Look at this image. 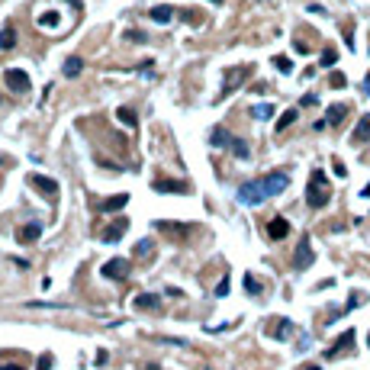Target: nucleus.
<instances>
[{"instance_id":"37","label":"nucleus","mask_w":370,"mask_h":370,"mask_svg":"<svg viewBox=\"0 0 370 370\" xmlns=\"http://www.w3.org/2000/svg\"><path fill=\"white\" fill-rule=\"evenodd\" d=\"M364 93L370 97V71H367V77H364Z\"/></svg>"},{"instance_id":"21","label":"nucleus","mask_w":370,"mask_h":370,"mask_svg":"<svg viewBox=\"0 0 370 370\" xmlns=\"http://www.w3.org/2000/svg\"><path fill=\"white\" fill-rule=\"evenodd\" d=\"M116 119H119V123H126L129 129H135V126H139V116L129 110V106H119V110H116Z\"/></svg>"},{"instance_id":"35","label":"nucleus","mask_w":370,"mask_h":370,"mask_svg":"<svg viewBox=\"0 0 370 370\" xmlns=\"http://www.w3.org/2000/svg\"><path fill=\"white\" fill-rule=\"evenodd\" d=\"M293 49H296V52H303V55H306V52H309V45H306V42H303V39H296V42H293Z\"/></svg>"},{"instance_id":"4","label":"nucleus","mask_w":370,"mask_h":370,"mask_svg":"<svg viewBox=\"0 0 370 370\" xmlns=\"http://www.w3.org/2000/svg\"><path fill=\"white\" fill-rule=\"evenodd\" d=\"M4 81H7V87L13 90V93H26V90L32 87L29 74H26V71H20V68H10V71H4Z\"/></svg>"},{"instance_id":"6","label":"nucleus","mask_w":370,"mask_h":370,"mask_svg":"<svg viewBox=\"0 0 370 370\" xmlns=\"http://www.w3.org/2000/svg\"><path fill=\"white\" fill-rule=\"evenodd\" d=\"M129 232V219L126 216H119V219H113V225H106V229H100V238H103V242H119V238H123Z\"/></svg>"},{"instance_id":"5","label":"nucleus","mask_w":370,"mask_h":370,"mask_svg":"<svg viewBox=\"0 0 370 370\" xmlns=\"http://www.w3.org/2000/svg\"><path fill=\"white\" fill-rule=\"evenodd\" d=\"M103 277L106 280H126L129 277V261L126 258H110L103 264Z\"/></svg>"},{"instance_id":"20","label":"nucleus","mask_w":370,"mask_h":370,"mask_svg":"<svg viewBox=\"0 0 370 370\" xmlns=\"http://www.w3.org/2000/svg\"><path fill=\"white\" fill-rule=\"evenodd\" d=\"M81 68H84V58L71 55L68 62H65V77H77V74H81Z\"/></svg>"},{"instance_id":"7","label":"nucleus","mask_w":370,"mask_h":370,"mask_svg":"<svg viewBox=\"0 0 370 370\" xmlns=\"http://www.w3.org/2000/svg\"><path fill=\"white\" fill-rule=\"evenodd\" d=\"M316 261V255H313V245H309V238H303L300 245H296V255H293V267L296 270H306L309 264Z\"/></svg>"},{"instance_id":"28","label":"nucleus","mask_w":370,"mask_h":370,"mask_svg":"<svg viewBox=\"0 0 370 370\" xmlns=\"http://www.w3.org/2000/svg\"><path fill=\"white\" fill-rule=\"evenodd\" d=\"M123 39H129V42H148V35H145V32H139V29H126V32H123Z\"/></svg>"},{"instance_id":"15","label":"nucleus","mask_w":370,"mask_h":370,"mask_svg":"<svg viewBox=\"0 0 370 370\" xmlns=\"http://www.w3.org/2000/svg\"><path fill=\"white\" fill-rule=\"evenodd\" d=\"M42 235V225L39 222H29V225H23V229H20V245H29V242H35V238H39Z\"/></svg>"},{"instance_id":"32","label":"nucleus","mask_w":370,"mask_h":370,"mask_svg":"<svg viewBox=\"0 0 370 370\" xmlns=\"http://www.w3.org/2000/svg\"><path fill=\"white\" fill-rule=\"evenodd\" d=\"M216 296H229V274H225V277L216 283Z\"/></svg>"},{"instance_id":"34","label":"nucleus","mask_w":370,"mask_h":370,"mask_svg":"<svg viewBox=\"0 0 370 370\" xmlns=\"http://www.w3.org/2000/svg\"><path fill=\"white\" fill-rule=\"evenodd\" d=\"M357 303H364V293H351V303H348V309H354Z\"/></svg>"},{"instance_id":"19","label":"nucleus","mask_w":370,"mask_h":370,"mask_svg":"<svg viewBox=\"0 0 370 370\" xmlns=\"http://www.w3.org/2000/svg\"><path fill=\"white\" fill-rule=\"evenodd\" d=\"M161 306V300L154 293H139L135 296V309H158Z\"/></svg>"},{"instance_id":"13","label":"nucleus","mask_w":370,"mask_h":370,"mask_svg":"<svg viewBox=\"0 0 370 370\" xmlns=\"http://www.w3.org/2000/svg\"><path fill=\"white\" fill-rule=\"evenodd\" d=\"M209 142H212L216 148H232V145H235V135H229L222 126H216V129H212V135H209Z\"/></svg>"},{"instance_id":"1","label":"nucleus","mask_w":370,"mask_h":370,"mask_svg":"<svg viewBox=\"0 0 370 370\" xmlns=\"http://www.w3.org/2000/svg\"><path fill=\"white\" fill-rule=\"evenodd\" d=\"M286 187H290V174L274 171V174L258 177V181H248V184H242V187H238V200H242L245 206H258V203H264L267 197H274V193H283Z\"/></svg>"},{"instance_id":"11","label":"nucleus","mask_w":370,"mask_h":370,"mask_svg":"<svg viewBox=\"0 0 370 370\" xmlns=\"http://www.w3.org/2000/svg\"><path fill=\"white\" fill-rule=\"evenodd\" d=\"M29 184H32L35 190H42L45 197H55V193H58V184L52 181V177H42V174H29Z\"/></svg>"},{"instance_id":"29","label":"nucleus","mask_w":370,"mask_h":370,"mask_svg":"<svg viewBox=\"0 0 370 370\" xmlns=\"http://www.w3.org/2000/svg\"><path fill=\"white\" fill-rule=\"evenodd\" d=\"M335 62H338V52H335V49H325V52H322V68H332Z\"/></svg>"},{"instance_id":"38","label":"nucleus","mask_w":370,"mask_h":370,"mask_svg":"<svg viewBox=\"0 0 370 370\" xmlns=\"http://www.w3.org/2000/svg\"><path fill=\"white\" fill-rule=\"evenodd\" d=\"M361 197H367V200H370V184H367V187L361 190Z\"/></svg>"},{"instance_id":"23","label":"nucleus","mask_w":370,"mask_h":370,"mask_svg":"<svg viewBox=\"0 0 370 370\" xmlns=\"http://www.w3.org/2000/svg\"><path fill=\"white\" fill-rule=\"evenodd\" d=\"M296 116H300V113H296V110H286L280 119H277V132H283V129H290L293 123H296Z\"/></svg>"},{"instance_id":"8","label":"nucleus","mask_w":370,"mask_h":370,"mask_svg":"<svg viewBox=\"0 0 370 370\" xmlns=\"http://www.w3.org/2000/svg\"><path fill=\"white\" fill-rule=\"evenodd\" d=\"M354 341H357V335H354V328H348V332H344V335L335 341V344H332V348L325 351V357H328V361H332V357H338V354H348L351 348H354Z\"/></svg>"},{"instance_id":"17","label":"nucleus","mask_w":370,"mask_h":370,"mask_svg":"<svg viewBox=\"0 0 370 370\" xmlns=\"http://www.w3.org/2000/svg\"><path fill=\"white\" fill-rule=\"evenodd\" d=\"M126 203H129V193H116V197H110V200L100 203V212H116V209H123Z\"/></svg>"},{"instance_id":"26","label":"nucleus","mask_w":370,"mask_h":370,"mask_svg":"<svg viewBox=\"0 0 370 370\" xmlns=\"http://www.w3.org/2000/svg\"><path fill=\"white\" fill-rule=\"evenodd\" d=\"M251 116H255V119H270V116H274V106H270V103H261V106H255V110H251Z\"/></svg>"},{"instance_id":"25","label":"nucleus","mask_w":370,"mask_h":370,"mask_svg":"<svg viewBox=\"0 0 370 370\" xmlns=\"http://www.w3.org/2000/svg\"><path fill=\"white\" fill-rule=\"evenodd\" d=\"M274 68H277L280 74H290V71H293V62H290L286 55H277V58H274Z\"/></svg>"},{"instance_id":"10","label":"nucleus","mask_w":370,"mask_h":370,"mask_svg":"<svg viewBox=\"0 0 370 370\" xmlns=\"http://www.w3.org/2000/svg\"><path fill=\"white\" fill-rule=\"evenodd\" d=\"M267 235L274 238V242H280V238L290 235V222H286L283 216H274V219L267 222Z\"/></svg>"},{"instance_id":"30","label":"nucleus","mask_w":370,"mask_h":370,"mask_svg":"<svg viewBox=\"0 0 370 370\" xmlns=\"http://www.w3.org/2000/svg\"><path fill=\"white\" fill-rule=\"evenodd\" d=\"M328 84H332V87H344V84H348V77H344L341 71H335V74L328 77Z\"/></svg>"},{"instance_id":"39","label":"nucleus","mask_w":370,"mask_h":370,"mask_svg":"<svg viewBox=\"0 0 370 370\" xmlns=\"http://www.w3.org/2000/svg\"><path fill=\"white\" fill-rule=\"evenodd\" d=\"M68 4H71V7H74V10H81V0H68Z\"/></svg>"},{"instance_id":"33","label":"nucleus","mask_w":370,"mask_h":370,"mask_svg":"<svg viewBox=\"0 0 370 370\" xmlns=\"http://www.w3.org/2000/svg\"><path fill=\"white\" fill-rule=\"evenodd\" d=\"M35 364H39V367H52V364H55V357H52V354H42Z\"/></svg>"},{"instance_id":"36","label":"nucleus","mask_w":370,"mask_h":370,"mask_svg":"<svg viewBox=\"0 0 370 370\" xmlns=\"http://www.w3.org/2000/svg\"><path fill=\"white\" fill-rule=\"evenodd\" d=\"M335 174H338V177H348V168H344L341 161H335Z\"/></svg>"},{"instance_id":"3","label":"nucleus","mask_w":370,"mask_h":370,"mask_svg":"<svg viewBox=\"0 0 370 370\" xmlns=\"http://www.w3.org/2000/svg\"><path fill=\"white\" fill-rule=\"evenodd\" d=\"M248 77H251V65H235V68H225V74H222V90H225V93H235V90L242 87Z\"/></svg>"},{"instance_id":"12","label":"nucleus","mask_w":370,"mask_h":370,"mask_svg":"<svg viewBox=\"0 0 370 370\" xmlns=\"http://www.w3.org/2000/svg\"><path fill=\"white\" fill-rule=\"evenodd\" d=\"M267 335H270V338H280V341L290 338V335H293V322H290V319H274V325L267 328Z\"/></svg>"},{"instance_id":"2","label":"nucleus","mask_w":370,"mask_h":370,"mask_svg":"<svg viewBox=\"0 0 370 370\" xmlns=\"http://www.w3.org/2000/svg\"><path fill=\"white\" fill-rule=\"evenodd\" d=\"M332 200V187H328V177L322 168H316L313 174H309V184H306V203L309 209H325Z\"/></svg>"},{"instance_id":"9","label":"nucleus","mask_w":370,"mask_h":370,"mask_svg":"<svg viewBox=\"0 0 370 370\" xmlns=\"http://www.w3.org/2000/svg\"><path fill=\"white\" fill-rule=\"evenodd\" d=\"M367 142H370V113H364L357 119V126L351 132V145H367Z\"/></svg>"},{"instance_id":"22","label":"nucleus","mask_w":370,"mask_h":370,"mask_svg":"<svg viewBox=\"0 0 370 370\" xmlns=\"http://www.w3.org/2000/svg\"><path fill=\"white\" fill-rule=\"evenodd\" d=\"M344 113H348V106H344V103H335V106H328V119H325V123H332V126H338L341 123V119H344Z\"/></svg>"},{"instance_id":"31","label":"nucleus","mask_w":370,"mask_h":370,"mask_svg":"<svg viewBox=\"0 0 370 370\" xmlns=\"http://www.w3.org/2000/svg\"><path fill=\"white\" fill-rule=\"evenodd\" d=\"M135 255L142 258V255H151V242H148V238H142V242L135 245Z\"/></svg>"},{"instance_id":"16","label":"nucleus","mask_w":370,"mask_h":370,"mask_svg":"<svg viewBox=\"0 0 370 370\" xmlns=\"http://www.w3.org/2000/svg\"><path fill=\"white\" fill-rule=\"evenodd\" d=\"M174 13H177V10H174V7H164V4L148 10V16H151L154 23H161V26H164V23H171V20H174Z\"/></svg>"},{"instance_id":"24","label":"nucleus","mask_w":370,"mask_h":370,"mask_svg":"<svg viewBox=\"0 0 370 370\" xmlns=\"http://www.w3.org/2000/svg\"><path fill=\"white\" fill-rule=\"evenodd\" d=\"M245 290L251 293V296H261V290H264V286H261V280H258V277H251V274H245Z\"/></svg>"},{"instance_id":"14","label":"nucleus","mask_w":370,"mask_h":370,"mask_svg":"<svg viewBox=\"0 0 370 370\" xmlns=\"http://www.w3.org/2000/svg\"><path fill=\"white\" fill-rule=\"evenodd\" d=\"M154 190H158V193H187V184L184 181H154Z\"/></svg>"},{"instance_id":"27","label":"nucleus","mask_w":370,"mask_h":370,"mask_svg":"<svg viewBox=\"0 0 370 370\" xmlns=\"http://www.w3.org/2000/svg\"><path fill=\"white\" fill-rule=\"evenodd\" d=\"M158 229H161V232H177V235H187V232H190V225H171V222H158Z\"/></svg>"},{"instance_id":"18","label":"nucleus","mask_w":370,"mask_h":370,"mask_svg":"<svg viewBox=\"0 0 370 370\" xmlns=\"http://www.w3.org/2000/svg\"><path fill=\"white\" fill-rule=\"evenodd\" d=\"M13 45H16V29L13 26H4V29H0V49L10 52Z\"/></svg>"}]
</instances>
